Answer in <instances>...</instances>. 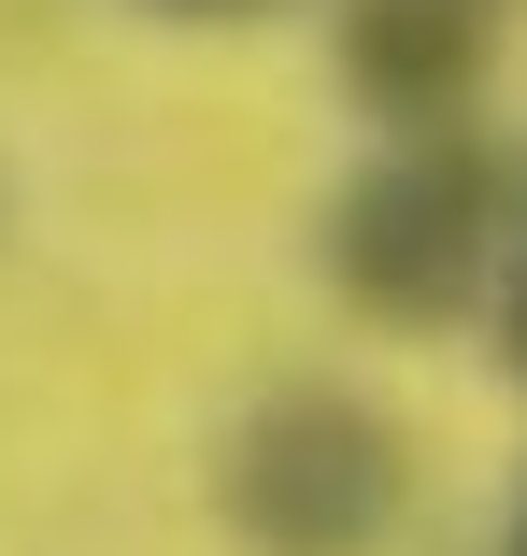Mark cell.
I'll return each instance as SVG.
<instances>
[{"label": "cell", "instance_id": "obj_1", "mask_svg": "<svg viewBox=\"0 0 527 556\" xmlns=\"http://www.w3.org/2000/svg\"><path fill=\"white\" fill-rule=\"evenodd\" d=\"M499 257V157L471 129H399L329 200V286L385 328H442Z\"/></svg>", "mask_w": 527, "mask_h": 556}, {"label": "cell", "instance_id": "obj_2", "mask_svg": "<svg viewBox=\"0 0 527 556\" xmlns=\"http://www.w3.org/2000/svg\"><path fill=\"white\" fill-rule=\"evenodd\" d=\"M399 514V428L357 386H271L229 442V528L257 556H371Z\"/></svg>", "mask_w": 527, "mask_h": 556}, {"label": "cell", "instance_id": "obj_3", "mask_svg": "<svg viewBox=\"0 0 527 556\" xmlns=\"http://www.w3.org/2000/svg\"><path fill=\"white\" fill-rule=\"evenodd\" d=\"M343 72H357L371 115L457 129V100H471V72H485V0H357Z\"/></svg>", "mask_w": 527, "mask_h": 556}, {"label": "cell", "instance_id": "obj_4", "mask_svg": "<svg viewBox=\"0 0 527 556\" xmlns=\"http://www.w3.org/2000/svg\"><path fill=\"white\" fill-rule=\"evenodd\" d=\"M513 371H527V257H513Z\"/></svg>", "mask_w": 527, "mask_h": 556}, {"label": "cell", "instance_id": "obj_5", "mask_svg": "<svg viewBox=\"0 0 527 556\" xmlns=\"http://www.w3.org/2000/svg\"><path fill=\"white\" fill-rule=\"evenodd\" d=\"M157 15H257V0H157Z\"/></svg>", "mask_w": 527, "mask_h": 556}, {"label": "cell", "instance_id": "obj_6", "mask_svg": "<svg viewBox=\"0 0 527 556\" xmlns=\"http://www.w3.org/2000/svg\"><path fill=\"white\" fill-rule=\"evenodd\" d=\"M513 556H527V514H513Z\"/></svg>", "mask_w": 527, "mask_h": 556}]
</instances>
